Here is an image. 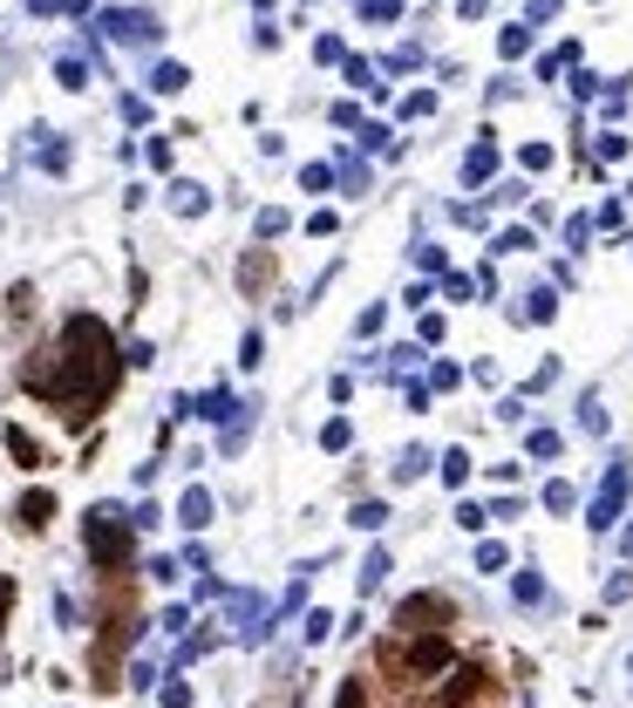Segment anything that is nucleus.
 Listing matches in <instances>:
<instances>
[{"label": "nucleus", "mask_w": 633, "mask_h": 708, "mask_svg": "<svg viewBox=\"0 0 633 708\" xmlns=\"http://www.w3.org/2000/svg\"><path fill=\"white\" fill-rule=\"evenodd\" d=\"M116 382H124V341H116L109 321L89 313V307L62 313L55 341L21 362V388L34 403H49L62 422H89L116 396Z\"/></svg>", "instance_id": "f257e3e1"}, {"label": "nucleus", "mask_w": 633, "mask_h": 708, "mask_svg": "<svg viewBox=\"0 0 633 708\" xmlns=\"http://www.w3.org/2000/svg\"><path fill=\"white\" fill-rule=\"evenodd\" d=\"M83 559H89V572H103V579H124V572L137 566V525H130V504L103 497V504L83 511Z\"/></svg>", "instance_id": "f03ea898"}, {"label": "nucleus", "mask_w": 633, "mask_h": 708, "mask_svg": "<svg viewBox=\"0 0 633 708\" xmlns=\"http://www.w3.org/2000/svg\"><path fill=\"white\" fill-rule=\"evenodd\" d=\"M626 491H633V463H626V457H613V463H607L600 497H592V511H586V525H592V532H613V525H620V511H626Z\"/></svg>", "instance_id": "7ed1b4c3"}, {"label": "nucleus", "mask_w": 633, "mask_h": 708, "mask_svg": "<svg viewBox=\"0 0 633 708\" xmlns=\"http://www.w3.org/2000/svg\"><path fill=\"white\" fill-rule=\"evenodd\" d=\"M103 34H109V42H124V49H157V42H164V21H157L150 8H109Z\"/></svg>", "instance_id": "20e7f679"}, {"label": "nucleus", "mask_w": 633, "mask_h": 708, "mask_svg": "<svg viewBox=\"0 0 633 708\" xmlns=\"http://www.w3.org/2000/svg\"><path fill=\"white\" fill-rule=\"evenodd\" d=\"M395 661H403L409 675H443V667H457V654H450L443 634H416L409 647H395Z\"/></svg>", "instance_id": "39448f33"}, {"label": "nucleus", "mask_w": 633, "mask_h": 708, "mask_svg": "<svg viewBox=\"0 0 633 708\" xmlns=\"http://www.w3.org/2000/svg\"><path fill=\"white\" fill-rule=\"evenodd\" d=\"M55 525V491L49 484H34V491H21L14 497V532H28V538H42Z\"/></svg>", "instance_id": "423d86ee"}, {"label": "nucleus", "mask_w": 633, "mask_h": 708, "mask_svg": "<svg viewBox=\"0 0 633 708\" xmlns=\"http://www.w3.org/2000/svg\"><path fill=\"white\" fill-rule=\"evenodd\" d=\"M437 620H450V600H437V593H416L395 607V626H409V634H437Z\"/></svg>", "instance_id": "0eeeda50"}, {"label": "nucleus", "mask_w": 633, "mask_h": 708, "mask_svg": "<svg viewBox=\"0 0 633 708\" xmlns=\"http://www.w3.org/2000/svg\"><path fill=\"white\" fill-rule=\"evenodd\" d=\"M28 157H34V164H42V171H49V178H62V171H68V157H75V150H68V137H55V130H49V124H34V130H28Z\"/></svg>", "instance_id": "6e6552de"}, {"label": "nucleus", "mask_w": 633, "mask_h": 708, "mask_svg": "<svg viewBox=\"0 0 633 708\" xmlns=\"http://www.w3.org/2000/svg\"><path fill=\"white\" fill-rule=\"evenodd\" d=\"M0 443H8V457H14L21 470H49V450H42V437H34V429L8 422V429H0Z\"/></svg>", "instance_id": "1a4fd4ad"}, {"label": "nucleus", "mask_w": 633, "mask_h": 708, "mask_svg": "<svg viewBox=\"0 0 633 708\" xmlns=\"http://www.w3.org/2000/svg\"><path fill=\"white\" fill-rule=\"evenodd\" d=\"M212 511H218V497H212L205 484H191V491L178 497V525H184V532H205V525H212Z\"/></svg>", "instance_id": "9d476101"}, {"label": "nucleus", "mask_w": 633, "mask_h": 708, "mask_svg": "<svg viewBox=\"0 0 633 708\" xmlns=\"http://www.w3.org/2000/svg\"><path fill=\"white\" fill-rule=\"evenodd\" d=\"M171 212H178V218H205V212H212V191L191 184V178H178V184H171Z\"/></svg>", "instance_id": "9b49d317"}, {"label": "nucleus", "mask_w": 633, "mask_h": 708, "mask_svg": "<svg viewBox=\"0 0 633 708\" xmlns=\"http://www.w3.org/2000/svg\"><path fill=\"white\" fill-rule=\"evenodd\" d=\"M191 89V68L184 62H157L150 68V96H184Z\"/></svg>", "instance_id": "f8f14e48"}, {"label": "nucleus", "mask_w": 633, "mask_h": 708, "mask_svg": "<svg viewBox=\"0 0 633 708\" xmlns=\"http://www.w3.org/2000/svg\"><path fill=\"white\" fill-rule=\"evenodd\" d=\"M55 83H62V89H68V96H83V89H89V62H83V55H68V49H62V55H55Z\"/></svg>", "instance_id": "ddd939ff"}, {"label": "nucleus", "mask_w": 633, "mask_h": 708, "mask_svg": "<svg viewBox=\"0 0 633 708\" xmlns=\"http://www.w3.org/2000/svg\"><path fill=\"white\" fill-rule=\"evenodd\" d=\"M266 280H272V253L259 246V253H246V259H239V287H246V293H259Z\"/></svg>", "instance_id": "4468645a"}, {"label": "nucleus", "mask_w": 633, "mask_h": 708, "mask_svg": "<svg viewBox=\"0 0 633 708\" xmlns=\"http://www.w3.org/2000/svg\"><path fill=\"white\" fill-rule=\"evenodd\" d=\"M347 525H354V532H382V525H388V504H382V497H362Z\"/></svg>", "instance_id": "2eb2a0df"}, {"label": "nucleus", "mask_w": 633, "mask_h": 708, "mask_svg": "<svg viewBox=\"0 0 633 708\" xmlns=\"http://www.w3.org/2000/svg\"><path fill=\"white\" fill-rule=\"evenodd\" d=\"M491 164H497V150H491V143H478V150L463 157V178H470V184H484V178H491Z\"/></svg>", "instance_id": "dca6fc26"}, {"label": "nucleus", "mask_w": 633, "mask_h": 708, "mask_svg": "<svg viewBox=\"0 0 633 708\" xmlns=\"http://www.w3.org/2000/svg\"><path fill=\"white\" fill-rule=\"evenodd\" d=\"M382 579H388V553H368V559H362V572H354V586H362V593H375Z\"/></svg>", "instance_id": "f3484780"}, {"label": "nucleus", "mask_w": 633, "mask_h": 708, "mask_svg": "<svg viewBox=\"0 0 633 708\" xmlns=\"http://www.w3.org/2000/svg\"><path fill=\"white\" fill-rule=\"evenodd\" d=\"M157 701H164V708H191V682H184V675H164V682H157Z\"/></svg>", "instance_id": "a211bd4d"}, {"label": "nucleus", "mask_w": 633, "mask_h": 708, "mask_svg": "<svg viewBox=\"0 0 633 708\" xmlns=\"http://www.w3.org/2000/svg\"><path fill=\"white\" fill-rule=\"evenodd\" d=\"M422 470H429V450H403V457H395V484H416Z\"/></svg>", "instance_id": "6ab92c4d"}, {"label": "nucleus", "mask_w": 633, "mask_h": 708, "mask_svg": "<svg viewBox=\"0 0 633 708\" xmlns=\"http://www.w3.org/2000/svg\"><path fill=\"white\" fill-rule=\"evenodd\" d=\"M259 362H266V334L246 328V334H239V368H259Z\"/></svg>", "instance_id": "aec40b11"}, {"label": "nucleus", "mask_w": 633, "mask_h": 708, "mask_svg": "<svg viewBox=\"0 0 633 708\" xmlns=\"http://www.w3.org/2000/svg\"><path fill=\"white\" fill-rule=\"evenodd\" d=\"M55 626L62 634H83V607H75L68 593H55Z\"/></svg>", "instance_id": "412c9836"}, {"label": "nucleus", "mask_w": 633, "mask_h": 708, "mask_svg": "<svg viewBox=\"0 0 633 708\" xmlns=\"http://www.w3.org/2000/svg\"><path fill=\"white\" fill-rule=\"evenodd\" d=\"M347 443H354V422H347V416H334V422L321 429V450H347Z\"/></svg>", "instance_id": "4be33fe9"}, {"label": "nucleus", "mask_w": 633, "mask_h": 708, "mask_svg": "<svg viewBox=\"0 0 633 708\" xmlns=\"http://www.w3.org/2000/svg\"><path fill=\"white\" fill-rule=\"evenodd\" d=\"M143 572H150V579H157V586H171V579H178V572H184V566H178V559H171V553H150V559H143Z\"/></svg>", "instance_id": "5701e85b"}, {"label": "nucleus", "mask_w": 633, "mask_h": 708, "mask_svg": "<svg viewBox=\"0 0 633 708\" xmlns=\"http://www.w3.org/2000/svg\"><path fill=\"white\" fill-rule=\"evenodd\" d=\"M157 682H164V675H157V661H130V682H124V688H137V695H150Z\"/></svg>", "instance_id": "b1692460"}, {"label": "nucleus", "mask_w": 633, "mask_h": 708, "mask_svg": "<svg viewBox=\"0 0 633 708\" xmlns=\"http://www.w3.org/2000/svg\"><path fill=\"white\" fill-rule=\"evenodd\" d=\"M334 708H368V682H362V675H347V682H341V695H334Z\"/></svg>", "instance_id": "393cba45"}, {"label": "nucleus", "mask_w": 633, "mask_h": 708, "mask_svg": "<svg viewBox=\"0 0 633 708\" xmlns=\"http://www.w3.org/2000/svg\"><path fill=\"white\" fill-rule=\"evenodd\" d=\"M14 600H21V586L0 572V641H8V620H14Z\"/></svg>", "instance_id": "a878e982"}, {"label": "nucleus", "mask_w": 633, "mask_h": 708, "mask_svg": "<svg viewBox=\"0 0 633 708\" xmlns=\"http://www.w3.org/2000/svg\"><path fill=\"white\" fill-rule=\"evenodd\" d=\"M253 232H259V239H280V232H287V212H280V205H266V212L253 218Z\"/></svg>", "instance_id": "bb28decb"}, {"label": "nucleus", "mask_w": 633, "mask_h": 708, "mask_svg": "<svg viewBox=\"0 0 633 708\" xmlns=\"http://www.w3.org/2000/svg\"><path fill=\"white\" fill-rule=\"evenodd\" d=\"M130 525H137V538H143V532H157V525H164V504H150V497H143V504L130 511Z\"/></svg>", "instance_id": "cd10ccee"}, {"label": "nucleus", "mask_w": 633, "mask_h": 708, "mask_svg": "<svg viewBox=\"0 0 633 708\" xmlns=\"http://www.w3.org/2000/svg\"><path fill=\"white\" fill-rule=\"evenodd\" d=\"M511 593H518V607H538V600H545V579H538V572H518Z\"/></svg>", "instance_id": "c85d7f7f"}, {"label": "nucleus", "mask_w": 633, "mask_h": 708, "mask_svg": "<svg viewBox=\"0 0 633 708\" xmlns=\"http://www.w3.org/2000/svg\"><path fill=\"white\" fill-rule=\"evenodd\" d=\"M470 478V450H443V484H463Z\"/></svg>", "instance_id": "c756f323"}, {"label": "nucleus", "mask_w": 633, "mask_h": 708, "mask_svg": "<svg viewBox=\"0 0 633 708\" xmlns=\"http://www.w3.org/2000/svg\"><path fill=\"white\" fill-rule=\"evenodd\" d=\"M28 313H34V287L21 280V287L8 293V321H28Z\"/></svg>", "instance_id": "7c9ffc66"}, {"label": "nucleus", "mask_w": 633, "mask_h": 708, "mask_svg": "<svg viewBox=\"0 0 633 708\" xmlns=\"http://www.w3.org/2000/svg\"><path fill=\"white\" fill-rule=\"evenodd\" d=\"M572 504H579L572 484H545V511H572Z\"/></svg>", "instance_id": "2f4dec72"}, {"label": "nucleus", "mask_w": 633, "mask_h": 708, "mask_svg": "<svg viewBox=\"0 0 633 708\" xmlns=\"http://www.w3.org/2000/svg\"><path fill=\"white\" fill-rule=\"evenodd\" d=\"M150 362H157L150 341H130V347H124V368H150Z\"/></svg>", "instance_id": "473e14b6"}, {"label": "nucleus", "mask_w": 633, "mask_h": 708, "mask_svg": "<svg viewBox=\"0 0 633 708\" xmlns=\"http://www.w3.org/2000/svg\"><path fill=\"white\" fill-rule=\"evenodd\" d=\"M157 626H164V634H184V626H191V607H164V613H157Z\"/></svg>", "instance_id": "72a5a7b5"}, {"label": "nucleus", "mask_w": 633, "mask_h": 708, "mask_svg": "<svg viewBox=\"0 0 633 708\" xmlns=\"http://www.w3.org/2000/svg\"><path fill=\"white\" fill-rule=\"evenodd\" d=\"M328 634H334V620H328V613H307V647H321Z\"/></svg>", "instance_id": "f704fd0d"}, {"label": "nucleus", "mask_w": 633, "mask_h": 708, "mask_svg": "<svg viewBox=\"0 0 633 708\" xmlns=\"http://www.w3.org/2000/svg\"><path fill=\"white\" fill-rule=\"evenodd\" d=\"M143 157H150L157 171H171V137H150V143H143Z\"/></svg>", "instance_id": "c9c22d12"}, {"label": "nucleus", "mask_w": 633, "mask_h": 708, "mask_svg": "<svg viewBox=\"0 0 633 708\" xmlns=\"http://www.w3.org/2000/svg\"><path fill=\"white\" fill-rule=\"evenodd\" d=\"M525 450H532V457H559V437H551V429H532Z\"/></svg>", "instance_id": "e433bc0d"}, {"label": "nucleus", "mask_w": 633, "mask_h": 708, "mask_svg": "<svg viewBox=\"0 0 633 708\" xmlns=\"http://www.w3.org/2000/svg\"><path fill=\"white\" fill-rule=\"evenodd\" d=\"M116 109H124V124H150V103H143V96H124Z\"/></svg>", "instance_id": "4c0bfd02"}, {"label": "nucleus", "mask_w": 633, "mask_h": 708, "mask_svg": "<svg viewBox=\"0 0 633 708\" xmlns=\"http://www.w3.org/2000/svg\"><path fill=\"white\" fill-rule=\"evenodd\" d=\"M300 184H307V191H328V184H334V171H328V164H313V171H300Z\"/></svg>", "instance_id": "58836bf2"}, {"label": "nucleus", "mask_w": 633, "mask_h": 708, "mask_svg": "<svg viewBox=\"0 0 633 708\" xmlns=\"http://www.w3.org/2000/svg\"><path fill=\"white\" fill-rule=\"evenodd\" d=\"M362 14L368 21H395V0H362Z\"/></svg>", "instance_id": "ea45409f"}, {"label": "nucleus", "mask_w": 633, "mask_h": 708, "mask_svg": "<svg viewBox=\"0 0 633 708\" xmlns=\"http://www.w3.org/2000/svg\"><path fill=\"white\" fill-rule=\"evenodd\" d=\"M28 14H68V0H28Z\"/></svg>", "instance_id": "a19ab883"}, {"label": "nucleus", "mask_w": 633, "mask_h": 708, "mask_svg": "<svg viewBox=\"0 0 633 708\" xmlns=\"http://www.w3.org/2000/svg\"><path fill=\"white\" fill-rule=\"evenodd\" d=\"M620 545H626V559H633V525H626V538H620Z\"/></svg>", "instance_id": "79ce46f5"}]
</instances>
